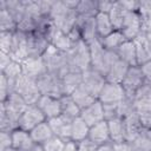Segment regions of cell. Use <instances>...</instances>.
<instances>
[{
  "mask_svg": "<svg viewBox=\"0 0 151 151\" xmlns=\"http://www.w3.org/2000/svg\"><path fill=\"white\" fill-rule=\"evenodd\" d=\"M79 0H55L52 4L50 18L57 28L70 33L78 22L76 7Z\"/></svg>",
  "mask_w": 151,
  "mask_h": 151,
  "instance_id": "cell-1",
  "label": "cell"
},
{
  "mask_svg": "<svg viewBox=\"0 0 151 151\" xmlns=\"http://www.w3.org/2000/svg\"><path fill=\"white\" fill-rule=\"evenodd\" d=\"M133 42L136 46L138 65L140 66V65L150 61L151 60V40L144 33H142L133 40Z\"/></svg>",
  "mask_w": 151,
  "mask_h": 151,
  "instance_id": "cell-20",
  "label": "cell"
},
{
  "mask_svg": "<svg viewBox=\"0 0 151 151\" xmlns=\"http://www.w3.org/2000/svg\"><path fill=\"white\" fill-rule=\"evenodd\" d=\"M72 120L71 118L64 116V114H59L54 118L47 119L52 132L54 136L64 139V140H71V126H72Z\"/></svg>",
  "mask_w": 151,
  "mask_h": 151,
  "instance_id": "cell-15",
  "label": "cell"
},
{
  "mask_svg": "<svg viewBox=\"0 0 151 151\" xmlns=\"http://www.w3.org/2000/svg\"><path fill=\"white\" fill-rule=\"evenodd\" d=\"M6 8L19 25V22L22 20L25 12H26L25 1L24 0H6Z\"/></svg>",
  "mask_w": 151,
  "mask_h": 151,
  "instance_id": "cell-41",
  "label": "cell"
},
{
  "mask_svg": "<svg viewBox=\"0 0 151 151\" xmlns=\"http://www.w3.org/2000/svg\"><path fill=\"white\" fill-rule=\"evenodd\" d=\"M2 104L6 106V109H8L9 111L14 112V113L18 114V116H21V113H22V112L27 109V106H28V104L26 103V100H25L20 94H18L15 91L12 92V93L8 96V98L6 99V101H4Z\"/></svg>",
  "mask_w": 151,
  "mask_h": 151,
  "instance_id": "cell-34",
  "label": "cell"
},
{
  "mask_svg": "<svg viewBox=\"0 0 151 151\" xmlns=\"http://www.w3.org/2000/svg\"><path fill=\"white\" fill-rule=\"evenodd\" d=\"M12 146V132L0 131V151Z\"/></svg>",
  "mask_w": 151,
  "mask_h": 151,
  "instance_id": "cell-48",
  "label": "cell"
},
{
  "mask_svg": "<svg viewBox=\"0 0 151 151\" xmlns=\"http://www.w3.org/2000/svg\"><path fill=\"white\" fill-rule=\"evenodd\" d=\"M96 20V28H97V33H98V38L103 39L106 35H109L110 33H112L114 31V27L110 20V17L107 13H98L94 18Z\"/></svg>",
  "mask_w": 151,
  "mask_h": 151,
  "instance_id": "cell-33",
  "label": "cell"
},
{
  "mask_svg": "<svg viewBox=\"0 0 151 151\" xmlns=\"http://www.w3.org/2000/svg\"><path fill=\"white\" fill-rule=\"evenodd\" d=\"M29 133H31L34 143L35 144H40V145H42L45 142H47L50 138H52L54 136L47 120H45V122L40 123L39 125H37L34 129H32L29 131Z\"/></svg>",
  "mask_w": 151,
  "mask_h": 151,
  "instance_id": "cell-29",
  "label": "cell"
},
{
  "mask_svg": "<svg viewBox=\"0 0 151 151\" xmlns=\"http://www.w3.org/2000/svg\"><path fill=\"white\" fill-rule=\"evenodd\" d=\"M120 31L127 40H134L143 33L142 20L138 12H127Z\"/></svg>",
  "mask_w": 151,
  "mask_h": 151,
  "instance_id": "cell-11",
  "label": "cell"
},
{
  "mask_svg": "<svg viewBox=\"0 0 151 151\" xmlns=\"http://www.w3.org/2000/svg\"><path fill=\"white\" fill-rule=\"evenodd\" d=\"M18 22L6 8V0H0V32H15Z\"/></svg>",
  "mask_w": 151,
  "mask_h": 151,
  "instance_id": "cell-28",
  "label": "cell"
},
{
  "mask_svg": "<svg viewBox=\"0 0 151 151\" xmlns=\"http://www.w3.org/2000/svg\"><path fill=\"white\" fill-rule=\"evenodd\" d=\"M70 96L73 98V100L76 101V104L79 106L80 110L87 107L88 105H91L92 103H94V101L97 100V98H96L91 92H88V91L83 86V84H81L72 94H70Z\"/></svg>",
  "mask_w": 151,
  "mask_h": 151,
  "instance_id": "cell-36",
  "label": "cell"
},
{
  "mask_svg": "<svg viewBox=\"0 0 151 151\" xmlns=\"http://www.w3.org/2000/svg\"><path fill=\"white\" fill-rule=\"evenodd\" d=\"M35 145L29 131L15 129L12 131V146L19 151H31Z\"/></svg>",
  "mask_w": 151,
  "mask_h": 151,
  "instance_id": "cell-19",
  "label": "cell"
},
{
  "mask_svg": "<svg viewBox=\"0 0 151 151\" xmlns=\"http://www.w3.org/2000/svg\"><path fill=\"white\" fill-rule=\"evenodd\" d=\"M114 1H107V0H98V12L100 13H107L111 11Z\"/></svg>",
  "mask_w": 151,
  "mask_h": 151,
  "instance_id": "cell-51",
  "label": "cell"
},
{
  "mask_svg": "<svg viewBox=\"0 0 151 151\" xmlns=\"http://www.w3.org/2000/svg\"><path fill=\"white\" fill-rule=\"evenodd\" d=\"M4 151H19V150H17V149H14L13 146H11V147H8V149H6V150H4Z\"/></svg>",
  "mask_w": 151,
  "mask_h": 151,
  "instance_id": "cell-57",
  "label": "cell"
},
{
  "mask_svg": "<svg viewBox=\"0 0 151 151\" xmlns=\"http://www.w3.org/2000/svg\"><path fill=\"white\" fill-rule=\"evenodd\" d=\"M97 151H113V143L109 142V143L98 145V150Z\"/></svg>",
  "mask_w": 151,
  "mask_h": 151,
  "instance_id": "cell-55",
  "label": "cell"
},
{
  "mask_svg": "<svg viewBox=\"0 0 151 151\" xmlns=\"http://www.w3.org/2000/svg\"><path fill=\"white\" fill-rule=\"evenodd\" d=\"M94 18H84V19L78 18V22H77V27L79 29L81 40L88 45L91 42H93L94 40L99 39L98 33H97V28H96Z\"/></svg>",
  "mask_w": 151,
  "mask_h": 151,
  "instance_id": "cell-18",
  "label": "cell"
},
{
  "mask_svg": "<svg viewBox=\"0 0 151 151\" xmlns=\"http://www.w3.org/2000/svg\"><path fill=\"white\" fill-rule=\"evenodd\" d=\"M144 83H145V79L142 73L140 66H130L125 78L122 81V86L124 88L125 96L133 99L136 92L139 90V87Z\"/></svg>",
  "mask_w": 151,
  "mask_h": 151,
  "instance_id": "cell-7",
  "label": "cell"
},
{
  "mask_svg": "<svg viewBox=\"0 0 151 151\" xmlns=\"http://www.w3.org/2000/svg\"><path fill=\"white\" fill-rule=\"evenodd\" d=\"M129 65L126 63H124L123 60H120L119 58L111 65V67L109 68L107 73H106V80L110 83H117V84H122L123 79L125 78L127 71H129Z\"/></svg>",
  "mask_w": 151,
  "mask_h": 151,
  "instance_id": "cell-26",
  "label": "cell"
},
{
  "mask_svg": "<svg viewBox=\"0 0 151 151\" xmlns=\"http://www.w3.org/2000/svg\"><path fill=\"white\" fill-rule=\"evenodd\" d=\"M70 71L84 72L91 67L90 46L83 40L73 44L72 48L66 53Z\"/></svg>",
  "mask_w": 151,
  "mask_h": 151,
  "instance_id": "cell-3",
  "label": "cell"
},
{
  "mask_svg": "<svg viewBox=\"0 0 151 151\" xmlns=\"http://www.w3.org/2000/svg\"><path fill=\"white\" fill-rule=\"evenodd\" d=\"M65 144H66V140L57 136H53L52 138H50L47 142L42 144V147L45 151H63L65 147Z\"/></svg>",
  "mask_w": 151,
  "mask_h": 151,
  "instance_id": "cell-45",
  "label": "cell"
},
{
  "mask_svg": "<svg viewBox=\"0 0 151 151\" xmlns=\"http://www.w3.org/2000/svg\"><path fill=\"white\" fill-rule=\"evenodd\" d=\"M37 84L41 96H51L55 98H60L64 96L61 78L54 73L47 71L37 79Z\"/></svg>",
  "mask_w": 151,
  "mask_h": 151,
  "instance_id": "cell-6",
  "label": "cell"
},
{
  "mask_svg": "<svg viewBox=\"0 0 151 151\" xmlns=\"http://www.w3.org/2000/svg\"><path fill=\"white\" fill-rule=\"evenodd\" d=\"M88 126L96 125L103 120H105L104 117V106L103 104L97 99L94 103H92L91 105H88L87 107L83 109L80 111V116H79Z\"/></svg>",
  "mask_w": 151,
  "mask_h": 151,
  "instance_id": "cell-16",
  "label": "cell"
},
{
  "mask_svg": "<svg viewBox=\"0 0 151 151\" xmlns=\"http://www.w3.org/2000/svg\"><path fill=\"white\" fill-rule=\"evenodd\" d=\"M12 60H13V58L11 57V54L0 51V71L5 70L12 63Z\"/></svg>",
  "mask_w": 151,
  "mask_h": 151,
  "instance_id": "cell-53",
  "label": "cell"
},
{
  "mask_svg": "<svg viewBox=\"0 0 151 151\" xmlns=\"http://www.w3.org/2000/svg\"><path fill=\"white\" fill-rule=\"evenodd\" d=\"M38 107L41 110L46 119L54 118L59 114H61V105H60V98L51 97V96H41L40 99L37 103Z\"/></svg>",
  "mask_w": 151,
  "mask_h": 151,
  "instance_id": "cell-17",
  "label": "cell"
},
{
  "mask_svg": "<svg viewBox=\"0 0 151 151\" xmlns=\"http://www.w3.org/2000/svg\"><path fill=\"white\" fill-rule=\"evenodd\" d=\"M88 46H90V53H91V67H93L94 70L106 76L111 65L118 59L117 53L107 51L103 46L100 39L94 40Z\"/></svg>",
  "mask_w": 151,
  "mask_h": 151,
  "instance_id": "cell-2",
  "label": "cell"
},
{
  "mask_svg": "<svg viewBox=\"0 0 151 151\" xmlns=\"http://www.w3.org/2000/svg\"><path fill=\"white\" fill-rule=\"evenodd\" d=\"M117 55L120 60L126 63L129 66H139L137 61V53H136V46L133 40H126L118 50Z\"/></svg>",
  "mask_w": 151,
  "mask_h": 151,
  "instance_id": "cell-25",
  "label": "cell"
},
{
  "mask_svg": "<svg viewBox=\"0 0 151 151\" xmlns=\"http://www.w3.org/2000/svg\"><path fill=\"white\" fill-rule=\"evenodd\" d=\"M123 122H124V129H125V139L127 142H132L143 129V125L137 116V112L134 111L127 114L126 117L123 118Z\"/></svg>",
  "mask_w": 151,
  "mask_h": 151,
  "instance_id": "cell-23",
  "label": "cell"
},
{
  "mask_svg": "<svg viewBox=\"0 0 151 151\" xmlns=\"http://www.w3.org/2000/svg\"><path fill=\"white\" fill-rule=\"evenodd\" d=\"M1 73L4 76H6L8 79L15 81L20 76H22V66H21V63L20 61H17V60H12V63L5 70H2Z\"/></svg>",
  "mask_w": 151,
  "mask_h": 151,
  "instance_id": "cell-43",
  "label": "cell"
},
{
  "mask_svg": "<svg viewBox=\"0 0 151 151\" xmlns=\"http://www.w3.org/2000/svg\"><path fill=\"white\" fill-rule=\"evenodd\" d=\"M11 57L13 60L17 61H22L28 57V51H27V33L21 32L17 29L13 33V40H12V46L9 51Z\"/></svg>",
  "mask_w": 151,
  "mask_h": 151,
  "instance_id": "cell-14",
  "label": "cell"
},
{
  "mask_svg": "<svg viewBox=\"0 0 151 151\" xmlns=\"http://www.w3.org/2000/svg\"><path fill=\"white\" fill-rule=\"evenodd\" d=\"M20 116L6 109V106L0 103V131L12 132L19 127Z\"/></svg>",
  "mask_w": 151,
  "mask_h": 151,
  "instance_id": "cell-21",
  "label": "cell"
},
{
  "mask_svg": "<svg viewBox=\"0 0 151 151\" xmlns=\"http://www.w3.org/2000/svg\"><path fill=\"white\" fill-rule=\"evenodd\" d=\"M106 122L109 125V132H110V138L112 143H120V142L126 140L123 118H116V119L106 120Z\"/></svg>",
  "mask_w": 151,
  "mask_h": 151,
  "instance_id": "cell-35",
  "label": "cell"
},
{
  "mask_svg": "<svg viewBox=\"0 0 151 151\" xmlns=\"http://www.w3.org/2000/svg\"><path fill=\"white\" fill-rule=\"evenodd\" d=\"M21 66L22 74L35 80L47 72V67L42 57H27L21 61Z\"/></svg>",
  "mask_w": 151,
  "mask_h": 151,
  "instance_id": "cell-12",
  "label": "cell"
},
{
  "mask_svg": "<svg viewBox=\"0 0 151 151\" xmlns=\"http://www.w3.org/2000/svg\"><path fill=\"white\" fill-rule=\"evenodd\" d=\"M104 106V117L105 120H112L119 117V110L118 104H103Z\"/></svg>",
  "mask_w": 151,
  "mask_h": 151,
  "instance_id": "cell-47",
  "label": "cell"
},
{
  "mask_svg": "<svg viewBox=\"0 0 151 151\" xmlns=\"http://www.w3.org/2000/svg\"><path fill=\"white\" fill-rule=\"evenodd\" d=\"M13 33L14 32H0V51L1 52L9 54L12 40H13Z\"/></svg>",
  "mask_w": 151,
  "mask_h": 151,
  "instance_id": "cell-46",
  "label": "cell"
},
{
  "mask_svg": "<svg viewBox=\"0 0 151 151\" xmlns=\"http://www.w3.org/2000/svg\"><path fill=\"white\" fill-rule=\"evenodd\" d=\"M113 151H133L131 142L124 140L120 143H113Z\"/></svg>",
  "mask_w": 151,
  "mask_h": 151,
  "instance_id": "cell-52",
  "label": "cell"
},
{
  "mask_svg": "<svg viewBox=\"0 0 151 151\" xmlns=\"http://www.w3.org/2000/svg\"><path fill=\"white\" fill-rule=\"evenodd\" d=\"M76 12L78 18H94L98 12V0H79Z\"/></svg>",
  "mask_w": 151,
  "mask_h": 151,
  "instance_id": "cell-30",
  "label": "cell"
},
{
  "mask_svg": "<svg viewBox=\"0 0 151 151\" xmlns=\"http://www.w3.org/2000/svg\"><path fill=\"white\" fill-rule=\"evenodd\" d=\"M87 138L91 139L97 145H101V144L111 142L107 122L103 120V122H100V123H98L96 125L90 126V131H88V137Z\"/></svg>",
  "mask_w": 151,
  "mask_h": 151,
  "instance_id": "cell-22",
  "label": "cell"
},
{
  "mask_svg": "<svg viewBox=\"0 0 151 151\" xmlns=\"http://www.w3.org/2000/svg\"><path fill=\"white\" fill-rule=\"evenodd\" d=\"M63 151H78V145H77V142H73V140H67L66 144H65V147Z\"/></svg>",
  "mask_w": 151,
  "mask_h": 151,
  "instance_id": "cell-54",
  "label": "cell"
},
{
  "mask_svg": "<svg viewBox=\"0 0 151 151\" xmlns=\"http://www.w3.org/2000/svg\"><path fill=\"white\" fill-rule=\"evenodd\" d=\"M50 44L52 46H54L55 48H58L59 51H61L64 53H67L72 48L74 42L71 40V38L68 37L67 33H65V32H63V31H60L59 28L55 27V29L51 34Z\"/></svg>",
  "mask_w": 151,
  "mask_h": 151,
  "instance_id": "cell-27",
  "label": "cell"
},
{
  "mask_svg": "<svg viewBox=\"0 0 151 151\" xmlns=\"http://www.w3.org/2000/svg\"><path fill=\"white\" fill-rule=\"evenodd\" d=\"M77 145H78V151H97L98 150V145L88 138L78 142Z\"/></svg>",
  "mask_w": 151,
  "mask_h": 151,
  "instance_id": "cell-49",
  "label": "cell"
},
{
  "mask_svg": "<svg viewBox=\"0 0 151 151\" xmlns=\"http://www.w3.org/2000/svg\"><path fill=\"white\" fill-rule=\"evenodd\" d=\"M140 70H142V73L144 76V79H145V83L150 84L151 85V60L140 65Z\"/></svg>",
  "mask_w": 151,
  "mask_h": 151,
  "instance_id": "cell-50",
  "label": "cell"
},
{
  "mask_svg": "<svg viewBox=\"0 0 151 151\" xmlns=\"http://www.w3.org/2000/svg\"><path fill=\"white\" fill-rule=\"evenodd\" d=\"M42 59L46 64L47 71L59 76L60 78L66 72L70 71L66 53L59 51L58 48H55L52 45H50L48 48L46 50V52L42 54Z\"/></svg>",
  "mask_w": 151,
  "mask_h": 151,
  "instance_id": "cell-4",
  "label": "cell"
},
{
  "mask_svg": "<svg viewBox=\"0 0 151 151\" xmlns=\"http://www.w3.org/2000/svg\"><path fill=\"white\" fill-rule=\"evenodd\" d=\"M31 151H45V150H44L42 145H40V144H35Z\"/></svg>",
  "mask_w": 151,
  "mask_h": 151,
  "instance_id": "cell-56",
  "label": "cell"
},
{
  "mask_svg": "<svg viewBox=\"0 0 151 151\" xmlns=\"http://www.w3.org/2000/svg\"><path fill=\"white\" fill-rule=\"evenodd\" d=\"M45 120H47V119L44 116V113L41 112V110L38 107L37 104L28 105L27 109L21 113V116L19 118V129L31 131L32 129H34L37 125H39L40 123H42Z\"/></svg>",
  "mask_w": 151,
  "mask_h": 151,
  "instance_id": "cell-9",
  "label": "cell"
},
{
  "mask_svg": "<svg viewBox=\"0 0 151 151\" xmlns=\"http://www.w3.org/2000/svg\"><path fill=\"white\" fill-rule=\"evenodd\" d=\"M14 91L20 94L28 105H34L38 103V100L41 97V93L39 91L38 84L35 79H32L29 77L26 76H20L17 81H15V86H14Z\"/></svg>",
  "mask_w": 151,
  "mask_h": 151,
  "instance_id": "cell-5",
  "label": "cell"
},
{
  "mask_svg": "<svg viewBox=\"0 0 151 151\" xmlns=\"http://www.w3.org/2000/svg\"><path fill=\"white\" fill-rule=\"evenodd\" d=\"M106 78L103 73H100L99 71L94 70L93 67H90L88 70L83 72V86L91 92L97 99L98 96L101 91V88L104 87V85L106 84Z\"/></svg>",
  "mask_w": 151,
  "mask_h": 151,
  "instance_id": "cell-8",
  "label": "cell"
},
{
  "mask_svg": "<svg viewBox=\"0 0 151 151\" xmlns=\"http://www.w3.org/2000/svg\"><path fill=\"white\" fill-rule=\"evenodd\" d=\"M136 112L143 127L151 130V101L136 103Z\"/></svg>",
  "mask_w": 151,
  "mask_h": 151,
  "instance_id": "cell-40",
  "label": "cell"
},
{
  "mask_svg": "<svg viewBox=\"0 0 151 151\" xmlns=\"http://www.w3.org/2000/svg\"><path fill=\"white\" fill-rule=\"evenodd\" d=\"M126 14H127V11L123 7V5L120 4V1L119 0L118 1H114L111 11L109 12V17H110V20H111L114 29H119L120 31Z\"/></svg>",
  "mask_w": 151,
  "mask_h": 151,
  "instance_id": "cell-39",
  "label": "cell"
},
{
  "mask_svg": "<svg viewBox=\"0 0 151 151\" xmlns=\"http://www.w3.org/2000/svg\"><path fill=\"white\" fill-rule=\"evenodd\" d=\"M83 84V72L68 71L61 77L64 94H72Z\"/></svg>",
  "mask_w": 151,
  "mask_h": 151,
  "instance_id": "cell-24",
  "label": "cell"
},
{
  "mask_svg": "<svg viewBox=\"0 0 151 151\" xmlns=\"http://www.w3.org/2000/svg\"><path fill=\"white\" fill-rule=\"evenodd\" d=\"M1 76V80H0V103L6 101V99L8 98V96L14 92V86H15V81L8 79L6 76H4L2 73H0Z\"/></svg>",
  "mask_w": 151,
  "mask_h": 151,
  "instance_id": "cell-42",
  "label": "cell"
},
{
  "mask_svg": "<svg viewBox=\"0 0 151 151\" xmlns=\"http://www.w3.org/2000/svg\"><path fill=\"white\" fill-rule=\"evenodd\" d=\"M88 131L90 126L80 118L77 117L72 120V126H71V140L73 142H80L84 140L88 137Z\"/></svg>",
  "mask_w": 151,
  "mask_h": 151,
  "instance_id": "cell-32",
  "label": "cell"
},
{
  "mask_svg": "<svg viewBox=\"0 0 151 151\" xmlns=\"http://www.w3.org/2000/svg\"><path fill=\"white\" fill-rule=\"evenodd\" d=\"M126 96L122 84L106 81V84L104 85L98 96V100L101 104H118Z\"/></svg>",
  "mask_w": 151,
  "mask_h": 151,
  "instance_id": "cell-10",
  "label": "cell"
},
{
  "mask_svg": "<svg viewBox=\"0 0 151 151\" xmlns=\"http://www.w3.org/2000/svg\"><path fill=\"white\" fill-rule=\"evenodd\" d=\"M131 144L133 151H151V130L143 127Z\"/></svg>",
  "mask_w": 151,
  "mask_h": 151,
  "instance_id": "cell-38",
  "label": "cell"
},
{
  "mask_svg": "<svg viewBox=\"0 0 151 151\" xmlns=\"http://www.w3.org/2000/svg\"><path fill=\"white\" fill-rule=\"evenodd\" d=\"M127 39L124 37V34L122 33V31L119 29H114L112 33H110L109 35H106L105 38L100 39L103 46L111 52H117V50L126 41Z\"/></svg>",
  "mask_w": 151,
  "mask_h": 151,
  "instance_id": "cell-31",
  "label": "cell"
},
{
  "mask_svg": "<svg viewBox=\"0 0 151 151\" xmlns=\"http://www.w3.org/2000/svg\"><path fill=\"white\" fill-rule=\"evenodd\" d=\"M50 45L51 44L48 39L39 32H32L27 34L28 57H42Z\"/></svg>",
  "mask_w": 151,
  "mask_h": 151,
  "instance_id": "cell-13",
  "label": "cell"
},
{
  "mask_svg": "<svg viewBox=\"0 0 151 151\" xmlns=\"http://www.w3.org/2000/svg\"><path fill=\"white\" fill-rule=\"evenodd\" d=\"M134 104L136 103H145V101H151V85L147 83H144L139 90L136 92L133 97Z\"/></svg>",
  "mask_w": 151,
  "mask_h": 151,
  "instance_id": "cell-44",
  "label": "cell"
},
{
  "mask_svg": "<svg viewBox=\"0 0 151 151\" xmlns=\"http://www.w3.org/2000/svg\"><path fill=\"white\" fill-rule=\"evenodd\" d=\"M60 105H61V114L74 119L80 116V109L73 100V98L70 94H64L60 97Z\"/></svg>",
  "mask_w": 151,
  "mask_h": 151,
  "instance_id": "cell-37",
  "label": "cell"
}]
</instances>
